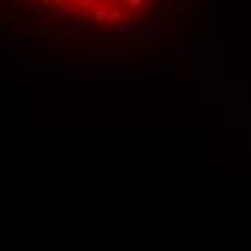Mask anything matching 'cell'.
<instances>
[{
  "label": "cell",
  "instance_id": "cell-7",
  "mask_svg": "<svg viewBox=\"0 0 251 251\" xmlns=\"http://www.w3.org/2000/svg\"><path fill=\"white\" fill-rule=\"evenodd\" d=\"M142 3H145V0H125L127 9H142Z\"/></svg>",
  "mask_w": 251,
  "mask_h": 251
},
{
  "label": "cell",
  "instance_id": "cell-2",
  "mask_svg": "<svg viewBox=\"0 0 251 251\" xmlns=\"http://www.w3.org/2000/svg\"><path fill=\"white\" fill-rule=\"evenodd\" d=\"M168 32V21L159 15V18H151V21H145V24L139 26V38H145V41H153V38H162Z\"/></svg>",
  "mask_w": 251,
  "mask_h": 251
},
{
  "label": "cell",
  "instance_id": "cell-8",
  "mask_svg": "<svg viewBox=\"0 0 251 251\" xmlns=\"http://www.w3.org/2000/svg\"><path fill=\"white\" fill-rule=\"evenodd\" d=\"M38 21L47 24V21H50V9H38Z\"/></svg>",
  "mask_w": 251,
  "mask_h": 251
},
{
  "label": "cell",
  "instance_id": "cell-6",
  "mask_svg": "<svg viewBox=\"0 0 251 251\" xmlns=\"http://www.w3.org/2000/svg\"><path fill=\"white\" fill-rule=\"evenodd\" d=\"M70 3H73V6H78V9H87V12H93L101 0H70Z\"/></svg>",
  "mask_w": 251,
  "mask_h": 251
},
{
  "label": "cell",
  "instance_id": "cell-10",
  "mask_svg": "<svg viewBox=\"0 0 251 251\" xmlns=\"http://www.w3.org/2000/svg\"><path fill=\"white\" fill-rule=\"evenodd\" d=\"M41 6H44V9H52V6H55V0H41Z\"/></svg>",
  "mask_w": 251,
  "mask_h": 251
},
{
  "label": "cell",
  "instance_id": "cell-4",
  "mask_svg": "<svg viewBox=\"0 0 251 251\" xmlns=\"http://www.w3.org/2000/svg\"><path fill=\"white\" fill-rule=\"evenodd\" d=\"M133 38H136V29H133L130 21H125V24L116 26V41H133Z\"/></svg>",
  "mask_w": 251,
  "mask_h": 251
},
{
  "label": "cell",
  "instance_id": "cell-1",
  "mask_svg": "<svg viewBox=\"0 0 251 251\" xmlns=\"http://www.w3.org/2000/svg\"><path fill=\"white\" fill-rule=\"evenodd\" d=\"M38 32H41V24H38V21H26V24H21L18 26V32L12 35V44L21 47V50H29V47H35Z\"/></svg>",
  "mask_w": 251,
  "mask_h": 251
},
{
  "label": "cell",
  "instance_id": "cell-9",
  "mask_svg": "<svg viewBox=\"0 0 251 251\" xmlns=\"http://www.w3.org/2000/svg\"><path fill=\"white\" fill-rule=\"evenodd\" d=\"M6 6H9V0H0V18L6 15Z\"/></svg>",
  "mask_w": 251,
  "mask_h": 251
},
{
  "label": "cell",
  "instance_id": "cell-5",
  "mask_svg": "<svg viewBox=\"0 0 251 251\" xmlns=\"http://www.w3.org/2000/svg\"><path fill=\"white\" fill-rule=\"evenodd\" d=\"M104 21H107V24H125L127 21V15L125 12H119V9H107V15H104Z\"/></svg>",
  "mask_w": 251,
  "mask_h": 251
},
{
  "label": "cell",
  "instance_id": "cell-3",
  "mask_svg": "<svg viewBox=\"0 0 251 251\" xmlns=\"http://www.w3.org/2000/svg\"><path fill=\"white\" fill-rule=\"evenodd\" d=\"M70 35L78 38V41H84V44H96V26L93 24H78Z\"/></svg>",
  "mask_w": 251,
  "mask_h": 251
}]
</instances>
